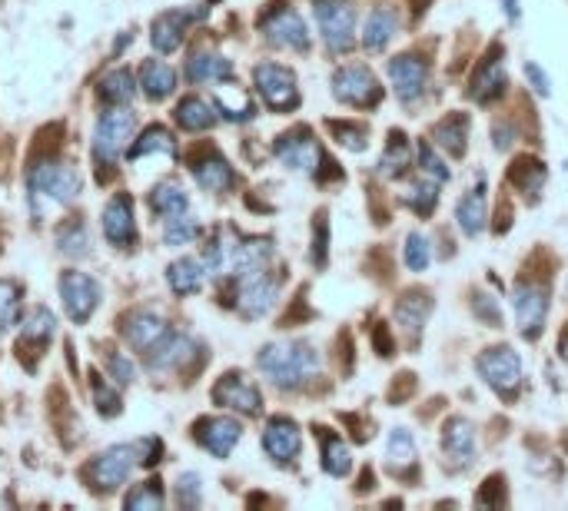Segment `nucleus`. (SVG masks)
<instances>
[{
    "instance_id": "nucleus-12",
    "label": "nucleus",
    "mask_w": 568,
    "mask_h": 511,
    "mask_svg": "<svg viewBox=\"0 0 568 511\" xmlns=\"http://www.w3.org/2000/svg\"><path fill=\"white\" fill-rule=\"evenodd\" d=\"M60 299H64L70 319L87 322L100 306V286L87 273H64V279H60Z\"/></svg>"
},
{
    "instance_id": "nucleus-32",
    "label": "nucleus",
    "mask_w": 568,
    "mask_h": 511,
    "mask_svg": "<svg viewBox=\"0 0 568 511\" xmlns=\"http://www.w3.org/2000/svg\"><path fill=\"white\" fill-rule=\"evenodd\" d=\"M409 163H412V143L402 137L399 130H392L386 150H382V156H379V173L389 176V180H396V176H402L409 170Z\"/></svg>"
},
{
    "instance_id": "nucleus-21",
    "label": "nucleus",
    "mask_w": 568,
    "mask_h": 511,
    "mask_svg": "<svg viewBox=\"0 0 568 511\" xmlns=\"http://www.w3.org/2000/svg\"><path fill=\"white\" fill-rule=\"evenodd\" d=\"M240 422L236 419H203L196 425V438H200V445L206 452H213L216 458H226L240 442Z\"/></svg>"
},
{
    "instance_id": "nucleus-1",
    "label": "nucleus",
    "mask_w": 568,
    "mask_h": 511,
    "mask_svg": "<svg viewBox=\"0 0 568 511\" xmlns=\"http://www.w3.org/2000/svg\"><path fill=\"white\" fill-rule=\"evenodd\" d=\"M30 206L34 216L44 219L47 213L64 210V206L77 203L80 196V170L74 163L64 160H44L30 170Z\"/></svg>"
},
{
    "instance_id": "nucleus-53",
    "label": "nucleus",
    "mask_w": 568,
    "mask_h": 511,
    "mask_svg": "<svg viewBox=\"0 0 568 511\" xmlns=\"http://www.w3.org/2000/svg\"><path fill=\"white\" fill-rule=\"evenodd\" d=\"M475 312H479L485 322H492V326H499V322H502L499 302H495L492 296H482V292H475Z\"/></svg>"
},
{
    "instance_id": "nucleus-48",
    "label": "nucleus",
    "mask_w": 568,
    "mask_h": 511,
    "mask_svg": "<svg viewBox=\"0 0 568 511\" xmlns=\"http://www.w3.org/2000/svg\"><path fill=\"white\" fill-rule=\"evenodd\" d=\"M160 505H163L160 482H143L137 492L127 495V508H160Z\"/></svg>"
},
{
    "instance_id": "nucleus-10",
    "label": "nucleus",
    "mask_w": 568,
    "mask_h": 511,
    "mask_svg": "<svg viewBox=\"0 0 568 511\" xmlns=\"http://www.w3.org/2000/svg\"><path fill=\"white\" fill-rule=\"evenodd\" d=\"M512 312H515V322H519L522 336L535 339L542 332L545 312H549V289L539 283H519L512 292Z\"/></svg>"
},
{
    "instance_id": "nucleus-56",
    "label": "nucleus",
    "mask_w": 568,
    "mask_h": 511,
    "mask_svg": "<svg viewBox=\"0 0 568 511\" xmlns=\"http://www.w3.org/2000/svg\"><path fill=\"white\" fill-rule=\"evenodd\" d=\"M313 259L319 266L326 263V223H323V216H319V223H316V239H313Z\"/></svg>"
},
{
    "instance_id": "nucleus-51",
    "label": "nucleus",
    "mask_w": 568,
    "mask_h": 511,
    "mask_svg": "<svg viewBox=\"0 0 568 511\" xmlns=\"http://www.w3.org/2000/svg\"><path fill=\"white\" fill-rule=\"evenodd\" d=\"M94 399H97V409L103 415H117L120 412V395L113 392V389H107V385H103L100 379L94 382Z\"/></svg>"
},
{
    "instance_id": "nucleus-58",
    "label": "nucleus",
    "mask_w": 568,
    "mask_h": 511,
    "mask_svg": "<svg viewBox=\"0 0 568 511\" xmlns=\"http://www.w3.org/2000/svg\"><path fill=\"white\" fill-rule=\"evenodd\" d=\"M376 346L382 349L379 356H392V336H389L386 322H382V329H376Z\"/></svg>"
},
{
    "instance_id": "nucleus-39",
    "label": "nucleus",
    "mask_w": 568,
    "mask_h": 511,
    "mask_svg": "<svg viewBox=\"0 0 568 511\" xmlns=\"http://www.w3.org/2000/svg\"><path fill=\"white\" fill-rule=\"evenodd\" d=\"M57 246L64 256H87L90 253V236H87V226L77 223V219H70V223H64L57 229Z\"/></svg>"
},
{
    "instance_id": "nucleus-11",
    "label": "nucleus",
    "mask_w": 568,
    "mask_h": 511,
    "mask_svg": "<svg viewBox=\"0 0 568 511\" xmlns=\"http://www.w3.org/2000/svg\"><path fill=\"white\" fill-rule=\"evenodd\" d=\"M263 34L270 44L283 50H309V27L306 20L289 7H276L263 20Z\"/></svg>"
},
{
    "instance_id": "nucleus-40",
    "label": "nucleus",
    "mask_w": 568,
    "mask_h": 511,
    "mask_svg": "<svg viewBox=\"0 0 568 511\" xmlns=\"http://www.w3.org/2000/svg\"><path fill=\"white\" fill-rule=\"evenodd\" d=\"M147 153H163V156L177 153V140H173V133L167 127H150L137 140V146L130 150V156H133V160H140V156H147Z\"/></svg>"
},
{
    "instance_id": "nucleus-61",
    "label": "nucleus",
    "mask_w": 568,
    "mask_h": 511,
    "mask_svg": "<svg viewBox=\"0 0 568 511\" xmlns=\"http://www.w3.org/2000/svg\"><path fill=\"white\" fill-rule=\"evenodd\" d=\"M565 448H568V438H565Z\"/></svg>"
},
{
    "instance_id": "nucleus-19",
    "label": "nucleus",
    "mask_w": 568,
    "mask_h": 511,
    "mask_svg": "<svg viewBox=\"0 0 568 511\" xmlns=\"http://www.w3.org/2000/svg\"><path fill=\"white\" fill-rule=\"evenodd\" d=\"M103 233L113 246H130L133 236H137V226H133V200L127 193H117L103 210Z\"/></svg>"
},
{
    "instance_id": "nucleus-31",
    "label": "nucleus",
    "mask_w": 568,
    "mask_h": 511,
    "mask_svg": "<svg viewBox=\"0 0 568 511\" xmlns=\"http://www.w3.org/2000/svg\"><path fill=\"white\" fill-rule=\"evenodd\" d=\"M140 87L147 93V100H167L173 90H177V73L163 60H150L140 70Z\"/></svg>"
},
{
    "instance_id": "nucleus-16",
    "label": "nucleus",
    "mask_w": 568,
    "mask_h": 511,
    "mask_svg": "<svg viewBox=\"0 0 568 511\" xmlns=\"http://www.w3.org/2000/svg\"><path fill=\"white\" fill-rule=\"evenodd\" d=\"M206 10H167V14H160L153 20V47L160 50V54H173L180 44H183V30H187L193 20H200Z\"/></svg>"
},
{
    "instance_id": "nucleus-4",
    "label": "nucleus",
    "mask_w": 568,
    "mask_h": 511,
    "mask_svg": "<svg viewBox=\"0 0 568 511\" xmlns=\"http://www.w3.org/2000/svg\"><path fill=\"white\" fill-rule=\"evenodd\" d=\"M316 24L333 54H346L356 44V7L353 0H316Z\"/></svg>"
},
{
    "instance_id": "nucleus-3",
    "label": "nucleus",
    "mask_w": 568,
    "mask_h": 511,
    "mask_svg": "<svg viewBox=\"0 0 568 511\" xmlns=\"http://www.w3.org/2000/svg\"><path fill=\"white\" fill-rule=\"evenodd\" d=\"M160 452L163 445L157 438H143V442H133V445H113L103 455H97V462L90 465V478H94V485L103 488V492H113V488H120L140 465L160 462L157 458Z\"/></svg>"
},
{
    "instance_id": "nucleus-27",
    "label": "nucleus",
    "mask_w": 568,
    "mask_h": 511,
    "mask_svg": "<svg viewBox=\"0 0 568 511\" xmlns=\"http://www.w3.org/2000/svg\"><path fill=\"white\" fill-rule=\"evenodd\" d=\"M187 77L193 83H223L233 77V64L220 54H210V50H200V54L190 57L187 64Z\"/></svg>"
},
{
    "instance_id": "nucleus-5",
    "label": "nucleus",
    "mask_w": 568,
    "mask_h": 511,
    "mask_svg": "<svg viewBox=\"0 0 568 511\" xmlns=\"http://www.w3.org/2000/svg\"><path fill=\"white\" fill-rule=\"evenodd\" d=\"M333 93L336 100L349 103L356 110H373L382 100V87L376 80V73L366 64H346L333 73Z\"/></svg>"
},
{
    "instance_id": "nucleus-35",
    "label": "nucleus",
    "mask_w": 568,
    "mask_h": 511,
    "mask_svg": "<svg viewBox=\"0 0 568 511\" xmlns=\"http://www.w3.org/2000/svg\"><path fill=\"white\" fill-rule=\"evenodd\" d=\"M177 123H180L183 130H193V133L210 130L213 123H216V110L206 100H200V97H187L177 107Z\"/></svg>"
},
{
    "instance_id": "nucleus-50",
    "label": "nucleus",
    "mask_w": 568,
    "mask_h": 511,
    "mask_svg": "<svg viewBox=\"0 0 568 511\" xmlns=\"http://www.w3.org/2000/svg\"><path fill=\"white\" fill-rule=\"evenodd\" d=\"M329 133L346 146V150H363L366 146V130L356 123H329Z\"/></svg>"
},
{
    "instance_id": "nucleus-8",
    "label": "nucleus",
    "mask_w": 568,
    "mask_h": 511,
    "mask_svg": "<svg viewBox=\"0 0 568 511\" xmlns=\"http://www.w3.org/2000/svg\"><path fill=\"white\" fill-rule=\"evenodd\" d=\"M479 375L492 385L499 395H512L522 382V359L519 352L509 346L489 349L479 356Z\"/></svg>"
},
{
    "instance_id": "nucleus-23",
    "label": "nucleus",
    "mask_w": 568,
    "mask_h": 511,
    "mask_svg": "<svg viewBox=\"0 0 568 511\" xmlns=\"http://www.w3.org/2000/svg\"><path fill=\"white\" fill-rule=\"evenodd\" d=\"M456 219H459V229L466 236H479L485 229V223H489V210H485V180H479V186L459 200Z\"/></svg>"
},
{
    "instance_id": "nucleus-55",
    "label": "nucleus",
    "mask_w": 568,
    "mask_h": 511,
    "mask_svg": "<svg viewBox=\"0 0 568 511\" xmlns=\"http://www.w3.org/2000/svg\"><path fill=\"white\" fill-rule=\"evenodd\" d=\"M479 505H505V492H502V478H492V482L482 485L479 492Z\"/></svg>"
},
{
    "instance_id": "nucleus-15",
    "label": "nucleus",
    "mask_w": 568,
    "mask_h": 511,
    "mask_svg": "<svg viewBox=\"0 0 568 511\" xmlns=\"http://www.w3.org/2000/svg\"><path fill=\"white\" fill-rule=\"evenodd\" d=\"M389 80H392V87H396L402 103H416L422 93H426L429 64L416 54H399L389 64Z\"/></svg>"
},
{
    "instance_id": "nucleus-45",
    "label": "nucleus",
    "mask_w": 568,
    "mask_h": 511,
    "mask_svg": "<svg viewBox=\"0 0 568 511\" xmlns=\"http://www.w3.org/2000/svg\"><path fill=\"white\" fill-rule=\"evenodd\" d=\"M406 203H409V210H416L419 216H429L439 203L436 183H412L409 193H406Z\"/></svg>"
},
{
    "instance_id": "nucleus-22",
    "label": "nucleus",
    "mask_w": 568,
    "mask_h": 511,
    "mask_svg": "<svg viewBox=\"0 0 568 511\" xmlns=\"http://www.w3.org/2000/svg\"><path fill=\"white\" fill-rule=\"evenodd\" d=\"M193 176H196V183L210 193H226L236 183L233 166L226 163L216 150H206L200 156H193Z\"/></svg>"
},
{
    "instance_id": "nucleus-36",
    "label": "nucleus",
    "mask_w": 568,
    "mask_h": 511,
    "mask_svg": "<svg viewBox=\"0 0 568 511\" xmlns=\"http://www.w3.org/2000/svg\"><path fill=\"white\" fill-rule=\"evenodd\" d=\"M466 130H469V120L462 117V113H452V117H446L432 130V137H436L439 146H446L452 156H462L466 153Z\"/></svg>"
},
{
    "instance_id": "nucleus-49",
    "label": "nucleus",
    "mask_w": 568,
    "mask_h": 511,
    "mask_svg": "<svg viewBox=\"0 0 568 511\" xmlns=\"http://www.w3.org/2000/svg\"><path fill=\"white\" fill-rule=\"evenodd\" d=\"M419 166H422V173H426L429 180H436V183H449V170H446V163L439 160L436 150H432L429 143H422V146H419Z\"/></svg>"
},
{
    "instance_id": "nucleus-6",
    "label": "nucleus",
    "mask_w": 568,
    "mask_h": 511,
    "mask_svg": "<svg viewBox=\"0 0 568 511\" xmlns=\"http://www.w3.org/2000/svg\"><path fill=\"white\" fill-rule=\"evenodd\" d=\"M133 130H137V117H133L130 110H113V113H107V117L97 123V130H94V156H97L100 170H103V166L117 163V156L127 150V143L133 140Z\"/></svg>"
},
{
    "instance_id": "nucleus-20",
    "label": "nucleus",
    "mask_w": 568,
    "mask_h": 511,
    "mask_svg": "<svg viewBox=\"0 0 568 511\" xmlns=\"http://www.w3.org/2000/svg\"><path fill=\"white\" fill-rule=\"evenodd\" d=\"M123 336H127V342L137 352L150 356V352L170 336V326L160 316H153V312H137V316L127 319V329H123Z\"/></svg>"
},
{
    "instance_id": "nucleus-9",
    "label": "nucleus",
    "mask_w": 568,
    "mask_h": 511,
    "mask_svg": "<svg viewBox=\"0 0 568 511\" xmlns=\"http://www.w3.org/2000/svg\"><path fill=\"white\" fill-rule=\"evenodd\" d=\"M276 156H280V163L289 166V170L309 173V176H316L319 166H326V156L309 130H293L276 140Z\"/></svg>"
},
{
    "instance_id": "nucleus-17",
    "label": "nucleus",
    "mask_w": 568,
    "mask_h": 511,
    "mask_svg": "<svg viewBox=\"0 0 568 511\" xmlns=\"http://www.w3.org/2000/svg\"><path fill=\"white\" fill-rule=\"evenodd\" d=\"M263 448L273 462L289 465L303 448V435H299V425L293 419H273L263 432Z\"/></svg>"
},
{
    "instance_id": "nucleus-14",
    "label": "nucleus",
    "mask_w": 568,
    "mask_h": 511,
    "mask_svg": "<svg viewBox=\"0 0 568 511\" xmlns=\"http://www.w3.org/2000/svg\"><path fill=\"white\" fill-rule=\"evenodd\" d=\"M213 402L223 405V409L240 412V415H260V409H263L260 389H256L250 379H243L240 372H230V375H223V379L216 382Z\"/></svg>"
},
{
    "instance_id": "nucleus-41",
    "label": "nucleus",
    "mask_w": 568,
    "mask_h": 511,
    "mask_svg": "<svg viewBox=\"0 0 568 511\" xmlns=\"http://www.w3.org/2000/svg\"><path fill=\"white\" fill-rule=\"evenodd\" d=\"M323 468L336 478H343L349 468H353V455H349V448L343 445V438L339 435L323 432Z\"/></svg>"
},
{
    "instance_id": "nucleus-38",
    "label": "nucleus",
    "mask_w": 568,
    "mask_h": 511,
    "mask_svg": "<svg viewBox=\"0 0 568 511\" xmlns=\"http://www.w3.org/2000/svg\"><path fill=\"white\" fill-rule=\"evenodd\" d=\"M133 93H137V83H133L130 70H110L107 77L100 80V97L107 103H130Z\"/></svg>"
},
{
    "instance_id": "nucleus-43",
    "label": "nucleus",
    "mask_w": 568,
    "mask_h": 511,
    "mask_svg": "<svg viewBox=\"0 0 568 511\" xmlns=\"http://www.w3.org/2000/svg\"><path fill=\"white\" fill-rule=\"evenodd\" d=\"M509 176L525 196H535L542 190V183H545V166L539 160H519V166H512Z\"/></svg>"
},
{
    "instance_id": "nucleus-52",
    "label": "nucleus",
    "mask_w": 568,
    "mask_h": 511,
    "mask_svg": "<svg viewBox=\"0 0 568 511\" xmlns=\"http://www.w3.org/2000/svg\"><path fill=\"white\" fill-rule=\"evenodd\" d=\"M110 372H113V379L123 382V385H130L133 379H137V369H133V362L127 356H120V352H110Z\"/></svg>"
},
{
    "instance_id": "nucleus-13",
    "label": "nucleus",
    "mask_w": 568,
    "mask_h": 511,
    "mask_svg": "<svg viewBox=\"0 0 568 511\" xmlns=\"http://www.w3.org/2000/svg\"><path fill=\"white\" fill-rule=\"evenodd\" d=\"M276 299H280V279L266 276L263 269L260 273L240 276V299L236 302H240L243 316H250V319L266 316V312L276 306Z\"/></svg>"
},
{
    "instance_id": "nucleus-44",
    "label": "nucleus",
    "mask_w": 568,
    "mask_h": 511,
    "mask_svg": "<svg viewBox=\"0 0 568 511\" xmlns=\"http://www.w3.org/2000/svg\"><path fill=\"white\" fill-rule=\"evenodd\" d=\"M200 236V223H196L193 216L180 213V216H170L167 229H163V239H167V246H187L193 239Z\"/></svg>"
},
{
    "instance_id": "nucleus-18",
    "label": "nucleus",
    "mask_w": 568,
    "mask_h": 511,
    "mask_svg": "<svg viewBox=\"0 0 568 511\" xmlns=\"http://www.w3.org/2000/svg\"><path fill=\"white\" fill-rule=\"evenodd\" d=\"M505 87H509V77H505V64H502V50L499 47H492V54L482 60V67L475 70V77H472V87L469 93L479 103H492V100H499Z\"/></svg>"
},
{
    "instance_id": "nucleus-37",
    "label": "nucleus",
    "mask_w": 568,
    "mask_h": 511,
    "mask_svg": "<svg viewBox=\"0 0 568 511\" xmlns=\"http://www.w3.org/2000/svg\"><path fill=\"white\" fill-rule=\"evenodd\" d=\"M150 206H153V213H160V216H180V213H187L190 196L183 193V186H177V183H160L157 190L150 193Z\"/></svg>"
},
{
    "instance_id": "nucleus-46",
    "label": "nucleus",
    "mask_w": 568,
    "mask_h": 511,
    "mask_svg": "<svg viewBox=\"0 0 568 511\" xmlns=\"http://www.w3.org/2000/svg\"><path fill=\"white\" fill-rule=\"evenodd\" d=\"M406 266L412 273H422V269H429V259H432V249H429V239L422 233H409L406 236Z\"/></svg>"
},
{
    "instance_id": "nucleus-30",
    "label": "nucleus",
    "mask_w": 568,
    "mask_h": 511,
    "mask_svg": "<svg viewBox=\"0 0 568 511\" xmlns=\"http://www.w3.org/2000/svg\"><path fill=\"white\" fill-rule=\"evenodd\" d=\"M216 110L223 113L226 120L233 123H246L256 117V107L250 100V93L243 87H236V83H226V87H216Z\"/></svg>"
},
{
    "instance_id": "nucleus-28",
    "label": "nucleus",
    "mask_w": 568,
    "mask_h": 511,
    "mask_svg": "<svg viewBox=\"0 0 568 511\" xmlns=\"http://www.w3.org/2000/svg\"><path fill=\"white\" fill-rule=\"evenodd\" d=\"M270 259H273L270 239H240V246H236V259H233V276L260 273V269H266Z\"/></svg>"
},
{
    "instance_id": "nucleus-25",
    "label": "nucleus",
    "mask_w": 568,
    "mask_h": 511,
    "mask_svg": "<svg viewBox=\"0 0 568 511\" xmlns=\"http://www.w3.org/2000/svg\"><path fill=\"white\" fill-rule=\"evenodd\" d=\"M442 448L456 465H472L475 458V432L466 419H452L446 425V435H442Z\"/></svg>"
},
{
    "instance_id": "nucleus-24",
    "label": "nucleus",
    "mask_w": 568,
    "mask_h": 511,
    "mask_svg": "<svg viewBox=\"0 0 568 511\" xmlns=\"http://www.w3.org/2000/svg\"><path fill=\"white\" fill-rule=\"evenodd\" d=\"M429 312H432V302H429L426 292H406V296L399 299V306H396V319H399V326L406 329L409 339H419V332H422V326H426Z\"/></svg>"
},
{
    "instance_id": "nucleus-57",
    "label": "nucleus",
    "mask_w": 568,
    "mask_h": 511,
    "mask_svg": "<svg viewBox=\"0 0 568 511\" xmlns=\"http://www.w3.org/2000/svg\"><path fill=\"white\" fill-rule=\"evenodd\" d=\"M525 73H529V80H532L535 93H542V97H549V93H552V87H549V77H545V73H542L539 67H535V64L525 67Z\"/></svg>"
},
{
    "instance_id": "nucleus-42",
    "label": "nucleus",
    "mask_w": 568,
    "mask_h": 511,
    "mask_svg": "<svg viewBox=\"0 0 568 511\" xmlns=\"http://www.w3.org/2000/svg\"><path fill=\"white\" fill-rule=\"evenodd\" d=\"M386 458H389L392 468L416 465V438H412L406 429H392L389 442H386Z\"/></svg>"
},
{
    "instance_id": "nucleus-7",
    "label": "nucleus",
    "mask_w": 568,
    "mask_h": 511,
    "mask_svg": "<svg viewBox=\"0 0 568 511\" xmlns=\"http://www.w3.org/2000/svg\"><path fill=\"white\" fill-rule=\"evenodd\" d=\"M256 90L266 100V107L276 113L296 110L299 107V87H296V73L283 64H260L253 70Z\"/></svg>"
},
{
    "instance_id": "nucleus-59",
    "label": "nucleus",
    "mask_w": 568,
    "mask_h": 511,
    "mask_svg": "<svg viewBox=\"0 0 568 511\" xmlns=\"http://www.w3.org/2000/svg\"><path fill=\"white\" fill-rule=\"evenodd\" d=\"M519 14H522V10H519V0H505V17H509V20H519Z\"/></svg>"
},
{
    "instance_id": "nucleus-29",
    "label": "nucleus",
    "mask_w": 568,
    "mask_h": 511,
    "mask_svg": "<svg viewBox=\"0 0 568 511\" xmlns=\"http://www.w3.org/2000/svg\"><path fill=\"white\" fill-rule=\"evenodd\" d=\"M193 352H196L193 339L177 336V332H170V336L163 339L160 346L153 349L147 359H150V369H180L183 362L193 359Z\"/></svg>"
},
{
    "instance_id": "nucleus-33",
    "label": "nucleus",
    "mask_w": 568,
    "mask_h": 511,
    "mask_svg": "<svg viewBox=\"0 0 568 511\" xmlns=\"http://www.w3.org/2000/svg\"><path fill=\"white\" fill-rule=\"evenodd\" d=\"M203 276H206V266L196 263V259H177L167 273L170 289L177 292V296H193V292H200Z\"/></svg>"
},
{
    "instance_id": "nucleus-47",
    "label": "nucleus",
    "mask_w": 568,
    "mask_h": 511,
    "mask_svg": "<svg viewBox=\"0 0 568 511\" xmlns=\"http://www.w3.org/2000/svg\"><path fill=\"white\" fill-rule=\"evenodd\" d=\"M17 309H20V286L4 279L0 283V329H7L17 319Z\"/></svg>"
},
{
    "instance_id": "nucleus-54",
    "label": "nucleus",
    "mask_w": 568,
    "mask_h": 511,
    "mask_svg": "<svg viewBox=\"0 0 568 511\" xmlns=\"http://www.w3.org/2000/svg\"><path fill=\"white\" fill-rule=\"evenodd\" d=\"M180 505H196L200 502V478L196 475H180Z\"/></svg>"
},
{
    "instance_id": "nucleus-26",
    "label": "nucleus",
    "mask_w": 568,
    "mask_h": 511,
    "mask_svg": "<svg viewBox=\"0 0 568 511\" xmlns=\"http://www.w3.org/2000/svg\"><path fill=\"white\" fill-rule=\"evenodd\" d=\"M396 27H399L396 10H392V7H376L373 14H369V20H366V34H363L366 50H373V54L386 50L389 40L396 37Z\"/></svg>"
},
{
    "instance_id": "nucleus-60",
    "label": "nucleus",
    "mask_w": 568,
    "mask_h": 511,
    "mask_svg": "<svg viewBox=\"0 0 568 511\" xmlns=\"http://www.w3.org/2000/svg\"><path fill=\"white\" fill-rule=\"evenodd\" d=\"M559 356H562V362H568V329L562 332V339H559Z\"/></svg>"
},
{
    "instance_id": "nucleus-34",
    "label": "nucleus",
    "mask_w": 568,
    "mask_h": 511,
    "mask_svg": "<svg viewBox=\"0 0 568 511\" xmlns=\"http://www.w3.org/2000/svg\"><path fill=\"white\" fill-rule=\"evenodd\" d=\"M54 326H57L54 312L34 309V312H30V316L24 319V332H20V349H24V346L44 349V346H47V339L54 336Z\"/></svg>"
},
{
    "instance_id": "nucleus-2",
    "label": "nucleus",
    "mask_w": 568,
    "mask_h": 511,
    "mask_svg": "<svg viewBox=\"0 0 568 511\" xmlns=\"http://www.w3.org/2000/svg\"><path fill=\"white\" fill-rule=\"evenodd\" d=\"M260 369L280 389H296L319 372V352L306 342H270L260 352Z\"/></svg>"
}]
</instances>
